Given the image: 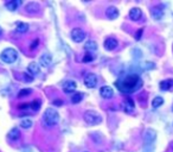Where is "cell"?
<instances>
[{"label":"cell","mask_w":173,"mask_h":152,"mask_svg":"<svg viewBox=\"0 0 173 152\" xmlns=\"http://www.w3.org/2000/svg\"><path fill=\"white\" fill-rule=\"evenodd\" d=\"M115 86L120 92L129 94V93H133V92H136L142 86V80L140 79L139 75L130 74V75L125 76L123 79L116 81Z\"/></svg>","instance_id":"obj_1"},{"label":"cell","mask_w":173,"mask_h":152,"mask_svg":"<svg viewBox=\"0 0 173 152\" xmlns=\"http://www.w3.org/2000/svg\"><path fill=\"white\" fill-rule=\"evenodd\" d=\"M43 121L46 126L52 127L59 123V114L54 108H46L43 114Z\"/></svg>","instance_id":"obj_2"},{"label":"cell","mask_w":173,"mask_h":152,"mask_svg":"<svg viewBox=\"0 0 173 152\" xmlns=\"http://www.w3.org/2000/svg\"><path fill=\"white\" fill-rule=\"evenodd\" d=\"M17 58H18V52L12 48H7L0 54V59L7 64H11V63L15 62Z\"/></svg>","instance_id":"obj_3"},{"label":"cell","mask_w":173,"mask_h":152,"mask_svg":"<svg viewBox=\"0 0 173 152\" xmlns=\"http://www.w3.org/2000/svg\"><path fill=\"white\" fill-rule=\"evenodd\" d=\"M84 121L88 125H99L102 123L101 114H99L97 112L94 111H86L84 113Z\"/></svg>","instance_id":"obj_4"},{"label":"cell","mask_w":173,"mask_h":152,"mask_svg":"<svg viewBox=\"0 0 173 152\" xmlns=\"http://www.w3.org/2000/svg\"><path fill=\"white\" fill-rule=\"evenodd\" d=\"M157 139V132L152 128H147L144 133V141H145V147L147 146H152L153 147V144Z\"/></svg>","instance_id":"obj_5"},{"label":"cell","mask_w":173,"mask_h":152,"mask_svg":"<svg viewBox=\"0 0 173 152\" xmlns=\"http://www.w3.org/2000/svg\"><path fill=\"white\" fill-rule=\"evenodd\" d=\"M86 33L84 30H82L81 28H75L72 29L71 31V38L73 42L76 43H81L86 39Z\"/></svg>","instance_id":"obj_6"},{"label":"cell","mask_w":173,"mask_h":152,"mask_svg":"<svg viewBox=\"0 0 173 152\" xmlns=\"http://www.w3.org/2000/svg\"><path fill=\"white\" fill-rule=\"evenodd\" d=\"M84 84L88 88H95L97 84V76L95 74H88L84 77Z\"/></svg>","instance_id":"obj_7"},{"label":"cell","mask_w":173,"mask_h":152,"mask_svg":"<svg viewBox=\"0 0 173 152\" xmlns=\"http://www.w3.org/2000/svg\"><path fill=\"white\" fill-rule=\"evenodd\" d=\"M39 10H41V5H39L38 2H33V1H32V2H29V4L25 5V11L29 14L38 13Z\"/></svg>","instance_id":"obj_8"},{"label":"cell","mask_w":173,"mask_h":152,"mask_svg":"<svg viewBox=\"0 0 173 152\" xmlns=\"http://www.w3.org/2000/svg\"><path fill=\"white\" fill-rule=\"evenodd\" d=\"M100 95H101L103 99H112L114 96V92H113V88L108 87V86H103L100 88Z\"/></svg>","instance_id":"obj_9"},{"label":"cell","mask_w":173,"mask_h":152,"mask_svg":"<svg viewBox=\"0 0 173 152\" xmlns=\"http://www.w3.org/2000/svg\"><path fill=\"white\" fill-rule=\"evenodd\" d=\"M76 87H77L76 82L69 80V81H65V82H64V84H63V90H64L65 93H68V94H71V93H73V92L76 90Z\"/></svg>","instance_id":"obj_10"},{"label":"cell","mask_w":173,"mask_h":152,"mask_svg":"<svg viewBox=\"0 0 173 152\" xmlns=\"http://www.w3.org/2000/svg\"><path fill=\"white\" fill-rule=\"evenodd\" d=\"M117 45H119V43H117V41H116L115 38H107V39L104 41V48H106L108 51L115 50L116 48H117Z\"/></svg>","instance_id":"obj_11"},{"label":"cell","mask_w":173,"mask_h":152,"mask_svg":"<svg viewBox=\"0 0 173 152\" xmlns=\"http://www.w3.org/2000/svg\"><path fill=\"white\" fill-rule=\"evenodd\" d=\"M141 17H142V11L139 7H133L129 11V18L132 20H134V22L139 20Z\"/></svg>","instance_id":"obj_12"},{"label":"cell","mask_w":173,"mask_h":152,"mask_svg":"<svg viewBox=\"0 0 173 152\" xmlns=\"http://www.w3.org/2000/svg\"><path fill=\"white\" fill-rule=\"evenodd\" d=\"M39 63H41V66L44 67V68L50 67L51 63H52V57H51V55H50V54H44V55L41 57V59H39Z\"/></svg>","instance_id":"obj_13"},{"label":"cell","mask_w":173,"mask_h":152,"mask_svg":"<svg viewBox=\"0 0 173 152\" xmlns=\"http://www.w3.org/2000/svg\"><path fill=\"white\" fill-rule=\"evenodd\" d=\"M134 101L130 99V97H126L125 102H123V111L126 113H132L134 112Z\"/></svg>","instance_id":"obj_14"},{"label":"cell","mask_w":173,"mask_h":152,"mask_svg":"<svg viewBox=\"0 0 173 152\" xmlns=\"http://www.w3.org/2000/svg\"><path fill=\"white\" fill-rule=\"evenodd\" d=\"M106 15L109 18V19H112V20H114L116 19L117 17H119V10L114 7V6H110V7H108L107 10H106Z\"/></svg>","instance_id":"obj_15"},{"label":"cell","mask_w":173,"mask_h":152,"mask_svg":"<svg viewBox=\"0 0 173 152\" xmlns=\"http://www.w3.org/2000/svg\"><path fill=\"white\" fill-rule=\"evenodd\" d=\"M21 4V1H18V0H11V1H8V2H6L5 4V6H6V8L8 10V11H15V10H18V7H19V5Z\"/></svg>","instance_id":"obj_16"},{"label":"cell","mask_w":173,"mask_h":152,"mask_svg":"<svg viewBox=\"0 0 173 152\" xmlns=\"http://www.w3.org/2000/svg\"><path fill=\"white\" fill-rule=\"evenodd\" d=\"M151 14H152L153 19L160 20V19L162 18V15H164V11H162L160 7H153V8L151 10Z\"/></svg>","instance_id":"obj_17"},{"label":"cell","mask_w":173,"mask_h":152,"mask_svg":"<svg viewBox=\"0 0 173 152\" xmlns=\"http://www.w3.org/2000/svg\"><path fill=\"white\" fill-rule=\"evenodd\" d=\"M84 49H86L88 52H93V51H96L97 50V43L95 41H88L84 44Z\"/></svg>","instance_id":"obj_18"},{"label":"cell","mask_w":173,"mask_h":152,"mask_svg":"<svg viewBox=\"0 0 173 152\" xmlns=\"http://www.w3.org/2000/svg\"><path fill=\"white\" fill-rule=\"evenodd\" d=\"M20 136H21V133H20V131H19L17 127L12 128V130L8 132V139H10V140H13V141L18 140V139L20 138Z\"/></svg>","instance_id":"obj_19"},{"label":"cell","mask_w":173,"mask_h":152,"mask_svg":"<svg viewBox=\"0 0 173 152\" xmlns=\"http://www.w3.org/2000/svg\"><path fill=\"white\" fill-rule=\"evenodd\" d=\"M160 89L161 90H168L173 87V80L172 79H167V80H164L160 82Z\"/></svg>","instance_id":"obj_20"},{"label":"cell","mask_w":173,"mask_h":152,"mask_svg":"<svg viewBox=\"0 0 173 152\" xmlns=\"http://www.w3.org/2000/svg\"><path fill=\"white\" fill-rule=\"evenodd\" d=\"M15 30L19 32V33H25V32H28V30H29V25L26 24V23H23V22H17L15 23Z\"/></svg>","instance_id":"obj_21"},{"label":"cell","mask_w":173,"mask_h":152,"mask_svg":"<svg viewBox=\"0 0 173 152\" xmlns=\"http://www.w3.org/2000/svg\"><path fill=\"white\" fill-rule=\"evenodd\" d=\"M28 70L30 71V74H32V75H37V74H39L41 68H39V66H38L36 62H31V63L29 64V67H28Z\"/></svg>","instance_id":"obj_22"},{"label":"cell","mask_w":173,"mask_h":152,"mask_svg":"<svg viewBox=\"0 0 173 152\" xmlns=\"http://www.w3.org/2000/svg\"><path fill=\"white\" fill-rule=\"evenodd\" d=\"M164 105V99L161 96H155L153 99V101H152V106H153V108H158L160 106H162Z\"/></svg>","instance_id":"obj_23"},{"label":"cell","mask_w":173,"mask_h":152,"mask_svg":"<svg viewBox=\"0 0 173 152\" xmlns=\"http://www.w3.org/2000/svg\"><path fill=\"white\" fill-rule=\"evenodd\" d=\"M30 107H31L33 111H39L41 107H42V101H41V100H33V101L30 103Z\"/></svg>","instance_id":"obj_24"},{"label":"cell","mask_w":173,"mask_h":152,"mask_svg":"<svg viewBox=\"0 0 173 152\" xmlns=\"http://www.w3.org/2000/svg\"><path fill=\"white\" fill-rule=\"evenodd\" d=\"M32 124H33V123H32L31 119H24V120L20 121V127L24 128V130H29V128H31Z\"/></svg>","instance_id":"obj_25"},{"label":"cell","mask_w":173,"mask_h":152,"mask_svg":"<svg viewBox=\"0 0 173 152\" xmlns=\"http://www.w3.org/2000/svg\"><path fill=\"white\" fill-rule=\"evenodd\" d=\"M83 99V94L82 93H76L71 96V102L72 103H80Z\"/></svg>","instance_id":"obj_26"},{"label":"cell","mask_w":173,"mask_h":152,"mask_svg":"<svg viewBox=\"0 0 173 152\" xmlns=\"http://www.w3.org/2000/svg\"><path fill=\"white\" fill-rule=\"evenodd\" d=\"M32 93V90L30 88H25V89H21L19 93H18V97H24V96H28Z\"/></svg>","instance_id":"obj_27"},{"label":"cell","mask_w":173,"mask_h":152,"mask_svg":"<svg viewBox=\"0 0 173 152\" xmlns=\"http://www.w3.org/2000/svg\"><path fill=\"white\" fill-rule=\"evenodd\" d=\"M94 58H95V57H93V55H91L90 52H86V55L84 56L83 61H84V62H91V61H93Z\"/></svg>","instance_id":"obj_28"},{"label":"cell","mask_w":173,"mask_h":152,"mask_svg":"<svg viewBox=\"0 0 173 152\" xmlns=\"http://www.w3.org/2000/svg\"><path fill=\"white\" fill-rule=\"evenodd\" d=\"M38 44H39V39H34V41L32 42V44L30 45V49H31V50H34V49L38 46Z\"/></svg>","instance_id":"obj_29"},{"label":"cell","mask_w":173,"mask_h":152,"mask_svg":"<svg viewBox=\"0 0 173 152\" xmlns=\"http://www.w3.org/2000/svg\"><path fill=\"white\" fill-rule=\"evenodd\" d=\"M142 32H144V30H142V29H140V30L136 32V35H135V39H136V41H139V39L141 38V36H142Z\"/></svg>","instance_id":"obj_30"},{"label":"cell","mask_w":173,"mask_h":152,"mask_svg":"<svg viewBox=\"0 0 173 152\" xmlns=\"http://www.w3.org/2000/svg\"><path fill=\"white\" fill-rule=\"evenodd\" d=\"M30 107V103H21L20 106H18L19 110H24V108H29Z\"/></svg>","instance_id":"obj_31"},{"label":"cell","mask_w":173,"mask_h":152,"mask_svg":"<svg viewBox=\"0 0 173 152\" xmlns=\"http://www.w3.org/2000/svg\"><path fill=\"white\" fill-rule=\"evenodd\" d=\"M54 103H55L56 106H62V105H63V101H62V100H55Z\"/></svg>","instance_id":"obj_32"},{"label":"cell","mask_w":173,"mask_h":152,"mask_svg":"<svg viewBox=\"0 0 173 152\" xmlns=\"http://www.w3.org/2000/svg\"><path fill=\"white\" fill-rule=\"evenodd\" d=\"M170 149L173 151V141H171V143H170Z\"/></svg>","instance_id":"obj_33"},{"label":"cell","mask_w":173,"mask_h":152,"mask_svg":"<svg viewBox=\"0 0 173 152\" xmlns=\"http://www.w3.org/2000/svg\"><path fill=\"white\" fill-rule=\"evenodd\" d=\"M1 33H2V29L0 28V35H1Z\"/></svg>","instance_id":"obj_34"},{"label":"cell","mask_w":173,"mask_h":152,"mask_svg":"<svg viewBox=\"0 0 173 152\" xmlns=\"http://www.w3.org/2000/svg\"><path fill=\"white\" fill-rule=\"evenodd\" d=\"M102 152H103V151H102ZM104 152H107V151H104Z\"/></svg>","instance_id":"obj_35"}]
</instances>
